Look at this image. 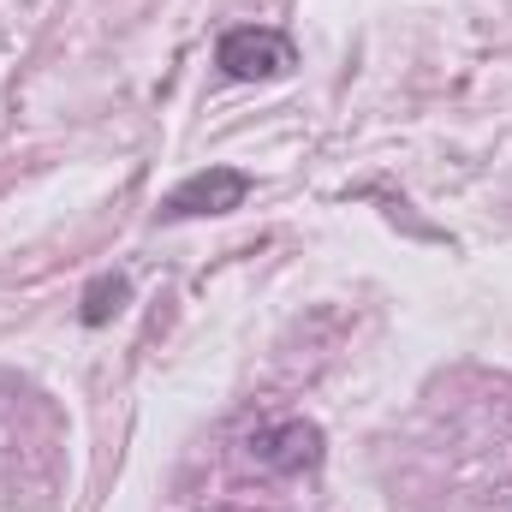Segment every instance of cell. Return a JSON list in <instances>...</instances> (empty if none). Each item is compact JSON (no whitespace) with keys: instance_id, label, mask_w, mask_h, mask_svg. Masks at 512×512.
I'll use <instances>...</instances> for the list:
<instances>
[{"instance_id":"obj_1","label":"cell","mask_w":512,"mask_h":512,"mask_svg":"<svg viewBox=\"0 0 512 512\" xmlns=\"http://www.w3.org/2000/svg\"><path fill=\"white\" fill-rule=\"evenodd\" d=\"M215 60H221V72L233 78V84H256V78H280V72H292V36H280V30H227L221 36V48H215Z\"/></svg>"},{"instance_id":"obj_4","label":"cell","mask_w":512,"mask_h":512,"mask_svg":"<svg viewBox=\"0 0 512 512\" xmlns=\"http://www.w3.org/2000/svg\"><path fill=\"white\" fill-rule=\"evenodd\" d=\"M120 304H126V280H120V274H102V280L84 292V322H90V328H102Z\"/></svg>"},{"instance_id":"obj_2","label":"cell","mask_w":512,"mask_h":512,"mask_svg":"<svg viewBox=\"0 0 512 512\" xmlns=\"http://www.w3.org/2000/svg\"><path fill=\"white\" fill-rule=\"evenodd\" d=\"M251 459L262 471H280V477H292V471H310V465H322V429L316 423H304V417H280V423H262L251 429Z\"/></svg>"},{"instance_id":"obj_3","label":"cell","mask_w":512,"mask_h":512,"mask_svg":"<svg viewBox=\"0 0 512 512\" xmlns=\"http://www.w3.org/2000/svg\"><path fill=\"white\" fill-rule=\"evenodd\" d=\"M245 191H251V179H245L239 167H203V173H191L185 185H173V191H167L161 215H167V221L227 215V209H239V203H245Z\"/></svg>"}]
</instances>
